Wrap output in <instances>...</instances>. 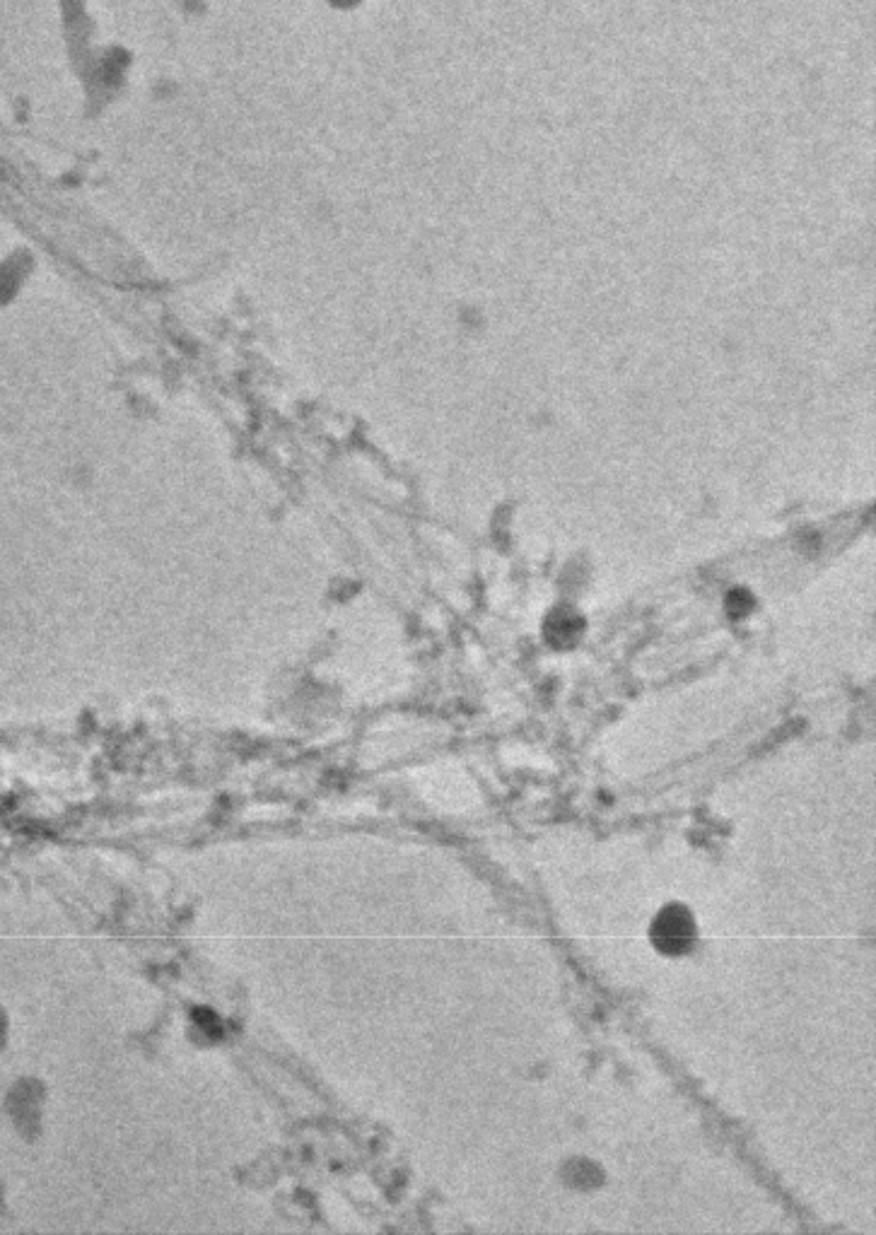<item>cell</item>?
<instances>
[{"instance_id": "1", "label": "cell", "mask_w": 876, "mask_h": 1235, "mask_svg": "<svg viewBox=\"0 0 876 1235\" xmlns=\"http://www.w3.org/2000/svg\"><path fill=\"white\" fill-rule=\"evenodd\" d=\"M654 936H657V941L662 944V948H667V951H681V948L688 946V941H691L693 936V927L691 920H688V915L679 907H669L667 912H662V917H659L657 927H654Z\"/></svg>"}]
</instances>
